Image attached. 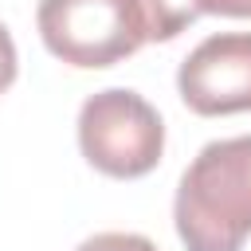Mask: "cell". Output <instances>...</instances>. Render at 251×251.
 <instances>
[{
	"label": "cell",
	"mask_w": 251,
	"mask_h": 251,
	"mask_svg": "<svg viewBox=\"0 0 251 251\" xmlns=\"http://www.w3.org/2000/svg\"><path fill=\"white\" fill-rule=\"evenodd\" d=\"M173 224L184 251H243L251 235V133L208 141L180 173Z\"/></svg>",
	"instance_id": "obj_1"
},
{
	"label": "cell",
	"mask_w": 251,
	"mask_h": 251,
	"mask_svg": "<svg viewBox=\"0 0 251 251\" xmlns=\"http://www.w3.org/2000/svg\"><path fill=\"white\" fill-rule=\"evenodd\" d=\"M78 149L102 176L137 180L153 173L165 153V122L137 90L110 86L82 102Z\"/></svg>",
	"instance_id": "obj_2"
},
{
	"label": "cell",
	"mask_w": 251,
	"mask_h": 251,
	"mask_svg": "<svg viewBox=\"0 0 251 251\" xmlns=\"http://www.w3.org/2000/svg\"><path fill=\"white\" fill-rule=\"evenodd\" d=\"M35 27L43 47L78 71H102L145 43L137 0H39Z\"/></svg>",
	"instance_id": "obj_3"
},
{
	"label": "cell",
	"mask_w": 251,
	"mask_h": 251,
	"mask_svg": "<svg viewBox=\"0 0 251 251\" xmlns=\"http://www.w3.org/2000/svg\"><path fill=\"white\" fill-rule=\"evenodd\" d=\"M180 102L200 118L251 110V31H220L196 43L176 71Z\"/></svg>",
	"instance_id": "obj_4"
},
{
	"label": "cell",
	"mask_w": 251,
	"mask_h": 251,
	"mask_svg": "<svg viewBox=\"0 0 251 251\" xmlns=\"http://www.w3.org/2000/svg\"><path fill=\"white\" fill-rule=\"evenodd\" d=\"M141 20H145V39L169 43L184 27H192L204 16V0H137Z\"/></svg>",
	"instance_id": "obj_5"
},
{
	"label": "cell",
	"mask_w": 251,
	"mask_h": 251,
	"mask_svg": "<svg viewBox=\"0 0 251 251\" xmlns=\"http://www.w3.org/2000/svg\"><path fill=\"white\" fill-rule=\"evenodd\" d=\"M75 251H157V243L137 231H98V235L82 239Z\"/></svg>",
	"instance_id": "obj_6"
},
{
	"label": "cell",
	"mask_w": 251,
	"mask_h": 251,
	"mask_svg": "<svg viewBox=\"0 0 251 251\" xmlns=\"http://www.w3.org/2000/svg\"><path fill=\"white\" fill-rule=\"evenodd\" d=\"M16 67H20V59H16V43H12V31L0 24V94L16 82Z\"/></svg>",
	"instance_id": "obj_7"
},
{
	"label": "cell",
	"mask_w": 251,
	"mask_h": 251,
	"mask_svg": "<svg viewBox=\"0 0 251 251\" xmlns=\"http://www.w3.org/2000/svg\"><path fill=\"white\" fill-rule=\"evenodd\" d=\"M204 12L231 16V20H251V0H204Z\"/></svg>",
	"instance_id": "obj_8"
}]
</instances>
